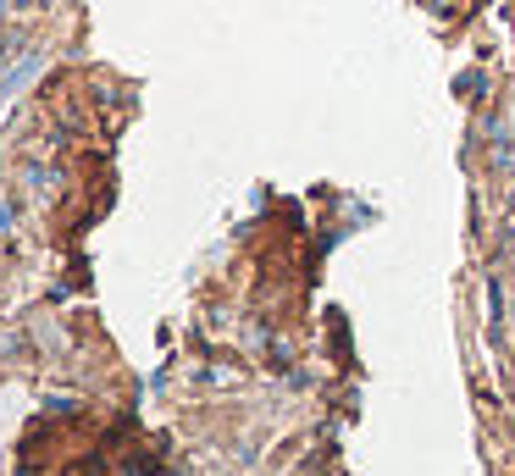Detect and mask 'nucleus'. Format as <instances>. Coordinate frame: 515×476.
I'll return each mask as SVG.
<instances>
[{
	"mask_svg": "<svg viewBox=\"0 0 515 476\" xmlns=\"http://www.w3.org/2000/svg\"><path fill=\"white\" fill-rule=\"evenodd\" d=\"M34 72H39V56H23V67H12V72H6V84H0V89L12 95V89H23L28 78H34Z\"/></svg>",
	"mask_w": 515,
	"mask_h": 476,
	"instance_id": "1",
	"label": "nucleus"
},
{
	"mask_svg": "<svg viewBox=\"0 0 515 476\" xmlns=\"http://www.w3.org/2000/svg\"><path fill=\"white\" fill-rule=\"evenodd\" d=\"M0 12H6V0H0Z\"/></svg>",
	"mask_w": 515,
	"mask_h": 476,
	"instance_id": "2",
	"label": "nucleus"
}]
</instances>
